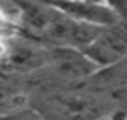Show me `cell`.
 I'll list each match as a JSON object with an SVG mask.
<instances>
[{
  "instance_id": "cell-8",
  "label": "cell",
  "mask_w": 127,
  "mask_h": 120,
  "mask_svg": "<svg viewBox=\"0 0 127 120\" xmlns=\"http://www.w3.org/2000/svg\"><path fill=\"white\" fill-rule=\"evenodd\" d=\"M97 2H103V0H97Z\"/></svg>"
},
{
  "instance_id": "cell-3",
  "label": "cell",
  "mask_w": 127,
  "mask_h": 120,
  "mask_svg": "<svg viewBox=\"0 0 127 120\" xmlns=\"http://www.w3.org/2000/svg\"><path fill=\"white\" fill-rule=\"evenodd\" d=\"M82 53L99 69H107L123 62L127 58V23L116 21L99 28L97 36Z\"/></svg>"
},
{
  "instance_id": "cell-4",
  "label": "cell",
  "mask_w": 127,
  "mask_h": 120,
  "mask_svg": "<svg viewBox=\"0 0 127 120\" xmlns=\"http://www.w3.org/2000/svg\"><path fill=\"white\" fill-rule=\"evenodd\" d=\"M47 2H51L54 8H58L71 19L97 28L108 26L120 21L118 15L105 2H97V0H47Z\"/></svg>"
},
{
  "instance_id": "cell-2",
  "label": "cell",
  "mask_w": 127,
  "mask_h": 120,
  "mask_svg": "<svg viewBox=\"0 0 127 120\" xmlns=\"http://www.w3.org/2000/svg\"><path fill=\"white\" fill-rule=\"evenodd\" d=\"M52 83V88H73L88 83L99 71V68L79 49L71 47H49L47 64L39 73Z\"/></svg>"
},
{
  "instance_id": "cell-6",
  "label": "cell",
  "mask_w": 127,
  "mask_h": 120,
  "mask_svg": "<svg viewBox=\"0 0 127 120\" xmlns=\"http://www.w3.org/2000/svg\"><path fill=\"white\" fill-rule=\"evenodd\" d=\"M0 120H45V118L32 107V105H26V107L19 109V111H13V113H9V115L0 116Z\"/></svg>"
},
{
  "instance_id": "cell-5",
  "label": "cell",
  "mask_w": 127,
  "mask_h": 120,
  "mask_svg": "<svg viewBox=\"0 0 127 120\" xmlns=\"http://www.w3.org/2000/svg\"><path fill=\"white\" fill-rule=\"evenodd\" d=\"M30 90L17 75L0 69V116L30 105Z\"/></svg>"
},
{
  "instance_id": "cell-1",
  "label": "cell",
  "mask_w": 127,
  "mask_h": 120,
  "mask_svg": "<svg viewBox=\"0 0 127 120\" xmlns=\"http://www.w3.org/2000/svg\"><path fill=\"white\" fill-rule=\"evenodd\" d=\"M30 105L45 120H107L112 103L97 90L82 88H45L30 98Z\"/></svg>"
},
{
  "instance_id": "cell-7",
  "label": "cell",
  "mask_w": 127,
  "mask_h": 120,
  "mask_svg": "<svg viewBox=\"0 0 127 120\" xmlns=\"http://www.w3.org/2000/svg\"><path fill=\"white\" fill-rule=\"evenodd\" d=\"M103 2L118 15L120 21L127 23V0H103Z\"/></svg>"
}]
</instances>
